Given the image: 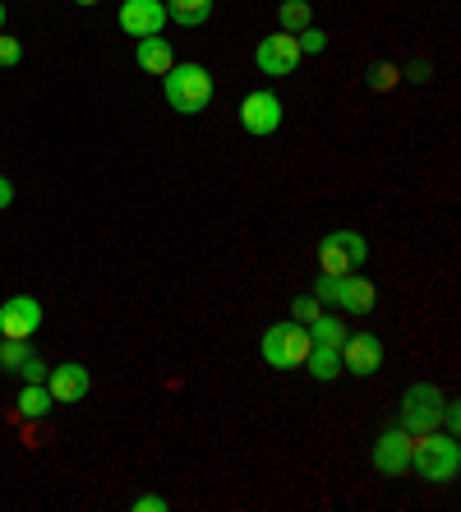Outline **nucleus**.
Segmentation results:
<instances>
[{
  "label": "nucleus",
  "instance_id": "f257e3e1",
  "mask_svg": "<svg viewBox=\"0 0 461 512\" xmlns=\"http://www.w3.org/2000/svg\"><path fill=\"white\" fill-rule=\"evenodd\" d=\"M411 466L415 476L429 480V485H452L461 471V448L457 434H438V429H425V434H411Z\"/></svg>",
  "mask_w": 461,
  "mask_h": 512
},
{
  "label": "nucleus",
  "instance_id": "f03ea898",
  "mask_svg": "<svg viewBox=\"0 0 461 512\" xmlns=\"http://www.w3.org/2000/svg\"><path fill=\"white\" fill-rule=\"evenodd\" d=\"M162 93L171 102V111L180 116H199L208 102H213V74L194 65V60H176L171 70L162 74Z\"/></svg>",
  "mask_w": 461,
  "mask_h": 512
},
{
  "label": "nucleus",
  "instance_id": "7ed1b4c3",
  "mask_svg": "<svg viewBox=\"0 0 461 512\" xmlns=\"http://www.w3.org/2000/svg\"><path fill=\"white\" fill-rule=\"evenodd\" d=\"M314 296H319V305H337V310H346V314H369L374 305H379L374 282H369V277H360V273H346V277L319 273Z\"/></svg>",
  "mask_w": 461,
  "mask_h": 512
},
{
  "label": "nucleus",
  "instance_id": "20e7f679",
  "mask_svg": "<svg viewBox=\"0 0 461 512\" xmlns=\"http://www.w3.org/2000/svg\"><path fill=\"white\" fill-rule=\"evenodd\" d=\"M309 328L296 319H286V323H272L268 333H263V360H268V370H296V365H305L309 356Z\"/></svg>",
  "mask_w": 461,
  "mask_h": 512
},
{
  "label": "nucleus",
  "instance_id": "39448f33",
  "mask_svg": "<svg viewBox=\"0 0 461 512\" xmlns=\"http://www.w3.org/2000/svg\"><path fill=\"white\" fill-rule=\"evenodd\" d=\"M369 259V240L360 231H328L319 240V273L328 277H346V273H360Z\"/></svg>",
  "mask_w": 461,
  "mask_h": 512
},
{
  "label": "nucleus",
  "instance_id": "423d86ee",
  "mask_svg": "<svg viewBox=\"0 0 461 512\" xmlns=\"http://www.w3.org/2000/svg\"><path fill=\"white\" fill-rule=\"evenodd\" d=\"M438 416H443V393L434 383H411L402 393V411H397V425L406 434H425V429H438Z\"/></svg>",
  "mask_w": 461,
  "mask_h": 512
},
{
  "label": "nucleus",
  "instance_id": "0eeeda50",
  "mask_svg": "<svg viewBox=\"0 0 461 512\" xmlns=\"http://www.w3.org/2000/svg\"><path fill=\"white\" fill-rule=\"evenodd\" d=\"M254 65H259V74H268V79H286V74H296V65H300L296 33L259 37V47H254Z\"/></svg>",
  "mask_w": 461,
  "mask_h": 512
},
{
  "label": "nucleus",
  "instance_id": "6e6552de",
  "mask_svg": "<svg viewBox=\"0 0 461 512\" xmlns=\"http://www.w3.org/2000/svg\"><path fill=\"white\" fill-rule=\"evenodd\" d=\"M282 116H286V107L272 88H259V93H249L245 102H240V125H245L254 139H268V134L282 130Z\"/></svg>",
  "mask_w": 461,
  "mask_h": 512
},
{
  "label": "nucleus",
  "instance_id": "1a4fd4ad",
  "mask_svg": "<svg viewBox=\"0 0 461 512\" xmlns=\"http://www.w3.org/2000/svg\"><path fill=\"white\" fill-rule=\"evenodd\" d=\"M337 351H342V374L369 379V374L383 370V342L374 333H346V342Z\"/></svg>",
  "mask_w": 461,
  "mask_h": 512
},
{
  "label": "nucleus",
  "instance_id": "9d476101",
  "mask_svg": "<svg viewBox=\"0 0 461 512\" xmlns=\"http://www.w3.org/2000/svg\"><path fill=\"white\" fill-rule=\"evenodd\" d=\"M116 19L130 37H157L166 28V0H120Z\"/></svg>",
  "mask_w": 461,
  "mask_h": 512
},
{
  "label": "nucleus",
  "instance_id": "9b49d317",
  "mask_svg": "<svg viewBox=\"0 0 461 512\" xmlns=\"http://www.w3.org/2000/svg\"><path fill=\"white\" fill-rule=\"evenodd\" d=\"M37 328H42V305H37L33 296H10L5 305H0V337H19V342H28Z\"/></svg>",
  "mask_w": 461,
  "mask_h": 512
},
{
  "label": "nucleus",
  "instance_id": "f8f14e48",
  "mask_svg": "<svg viewBox=\"0 0 461 512\" xmlns=\"http://www.w3.org/2000/svg\"><path fill=\"white\" fill-rule=\"evenodd\" d=\"M88 388H93V374H88V365H79V360H65V365H56V370H47V393L56 397V406L65 402H83L88 397Z\"/></svg>",
  "mask_w": 461,
  "mask_h": 512
},
{
  "label": "nucleus",
  "instance_id": "ddd939ff",
  "mask_svg": "<svg viewBox=\"0 0 461 512\" xmlns=\"http://www.w3.org/2000/svg\"><path fill=\"white\" fill-rule=\"evenodd\" d=\"M374 466H379L383 476H402L406 466H411V434L402 425H392L379 434L374 443Z\"/></svg>",
  "mask_w": 461,
  "mask_h": 512
},
{
  "label": "nucleus",
  "instance_id": "4468645a",
  "mask_svg": "<svg viewBox=\"0 0 461 512\" xmlns=\"http://www.w3.org/2000/svg\"><path fill=\"white\" fill-rule=\"evenodd\" d=\"M134 60H139L143 74H166L171 65H176V51H171V42H166L162 33L157 37H134Z\"/></svg>",
  "mask_w": 461,
  "mask_h": 512
},
{
  "label": "nucleus",
  "instance_id": "2eb2a0df",
  "mask_svg": "<svg viewBox=\"0 0 461 512\" xmlns=\"http://www.w3.org/2000/svg\"><path fill=\"white\" fill-rule=\"evenodd\" d=\"M213 19V0H166V24L199 28Z\"/></svg>",
  "mask_w": 461,
  "mask_h": 512
},
{
  "label": "nucleus",
  "instance_id": "dca6fc26",
  "mask_svg": "<svg viewBox=\"0 0 461 512\" xmlns=\"http://www.w3.org/2000/svg\"><path fill=\"white\" fill-rule=\"evenodd\" d=\"M305 370L314 374L319 383H332V379H342V351L337 346H309V356H305Z\"/></svg>",
  "mask_w": 461,
  "mask_h": 512
},
{
  "label": "nucleus",
  "instance_id": "f3484780",
  "mask_svg": "<svg viewBox=\"0 0 461 512\" xmlns=\"http://www.w3.org/2000/svg\"><path fill=\"white\" fill-rule=\"evenodd\" d=\"M19 416L24 420H42L51 411V406H56V397L47 393V383H24V393H19Z\"/></svg>",
  "mask_w": 461,
  "mask_h": 512
},
{
  "label": "nucleus",
  "instance_id": "a211bd4d",
  "mask_svg": "<svg viewBox=\"0 0 461 512\" xmlns=\"http://www.w3.org/2000/svg\"><path fill=\"white\" fill-rule=\"evenodd\" d=\"M277 24H282V33H300V28L314 24V5L309 0H282L277 5Z\"/></svg>",
  "mask_w": 461,
  "mask_h": 512
},
{
  "label": "nucleus",
  "instance_id": "6ab92c4d",
  "mask_svg": "<svg viewBox=\"0 0 461 512\" xmlns=\"http://www.w3.org/2000/svg\"><path fill=\"white\" fill-rule=\"evenodd\" d=\"M305 328H309V342H319V346H342L346 342V323L337 319V314H323L319 310V319L305 323Z\"/></svg>",
  "mask_w": 461,
  "mask_h": 512
},
{
  "label": "nucleus",
  "instance_id": "aec40b11",
  "mask_svg": "<svg viewBox=\"0 0 461 512\" xmlns=\"http://www.w3.org/2000/svg\"><path fill=\"white\" fill-rule=\"evenodd\" d=\"M28 356H33L28 342H19V337H0V365H5L10 374H19V365H24Z\"/></svg>",
  "mask_w": 461,
  "mask_h": 512
},
{
  "label": "nucleus",
  "instance_id": "412c9836",
  "mask_svg": "<svg viewBox=\"0 0 461 512\" xmlns=\"http://www.w3.org/2000/svg\"><path fill=\"white\" fill-rule=\"evenodd\" d=\"M296 42H300V56H319V51L328 47V33L309 24V28H300V33H296Z\"/></svg>",
  "mask_w": 461,
  "mask_h": 512
},
{
  "label": "nucleus",
  "instance_id": "4be33fe9",
  "mask_svg": "<svg viewBox=\"0 0 461 512\" xmlns=\"http://www.w3.org/2000/svg\"><path fill=\"white\" fill-rule=\"evenodd\" d=\"M397 79H402V70H397V65H374V70H369V88H374V93L397 88Z\"/></svg>",
  "mask_w": 461,
  "mask_h": 512
},
{
  "label": "nucleus",
  "instance_id": "5701e85b",
  "mask_svg": "<svg viewBox=\"0 0 461 512\" xmlns=\"http://www.w3.org/2000/svg\"><path fill=\"white\" fill-rule=\"evenodd\" d=\"M319 310H323L319 296H296V305H291V319H296V323H314V319H319Z\"/></svg>",
  "mask_w": 461,
  "mask_h": 512
},
{
  "label": "nucleus",
  "instance_id": "b1692460",
  "mask_svg": "<svg viewBox=\"0 0 461 512\" xmlns=\"http://www.w3.org/2000/svg\"><path fill=\"white\" fill-rule=\"evenodd\" d=\"M19 60H24V47H19V37H0V65H5V70H14Z\"/></svg>",
  "mask_w": 461,
  "mask_h": 512
},
{
  "label": "nucleus",
  "instance_id": "393cba45",
  "mask_svg": "<svg viewBox=\"0 0 461 512\" xmlns=\"http://www.w3.org/2000/svg\"><path fill=\"white\" fill-rule=\"evenodd\" d=\"M19 379H24V383H42V379H47V365H42L37 356H28L24 365H19Z\"/></svg>",
  "mask_w": 461,
  "mask_h": 512
},
{
  "label": "nucleus",
  "instance_id": "a878e982",
  "mask_svg": "<svg viewBox=\"0 0 461 512\" xmlns=\"http://www.w3.org/2000/svg\"><path fill=\"white\" fill-rule=\"evenodd\" d=\"M130 508H134V512H166V508H171V503H166L162 494H139V499H134Z\"/></svg>",
  "mask_w": 461,
  "mask_h": 512
},
{
  "label": "nucleus",
  "instance_id": "bb28decb",
  "mask_svg": "<svg viewBox=\"0 0 461 512\" xmlns=\"http://www.w3.org/2000/svg\"><path fill=\"white\" fill-rule=\"evenodd\" d=\"M443 429H448V434H457V425H461V411H457V402H443Z\"/></svg>",
  "mask_w": 461,
  "mask_h": 512
},
{
  "label": "nucleus",
  "instance_id": "cd10ccee",
  "mask_svg": "<svg viewBox=\"0 0 461 512\" xmlns=\"http://www.w3.org/2000/svg\"><path fill=\"white\" fill-rule=\"evenodd\" d=\"M406 79H411V84H425V79H429V60H415L411 70H406Z\"/></svg>",
  "mask_w": 461,
  "mask_h": 512
},
{
  "label": "nucleus",
  "instance_id": "c85d7f7f",
  "mask_svg": "<svg viewBox=\"0 0 461 512\" xmlns=\"http://www.w3.org/2000/svg\"><path fill=\"white\" fill-rule=\"evenodd\" d=\"M14 203V185H10V176H0V208H10Z\"/></svg>",
  "mask_w": 461,
  "mask_h": 512
},
{
  "label": "nucleus",
  "instance_id": "c756f323",
  "mask_svg": "<svg viewBox=\"0 0 461 512\" xmlns=\"http://www.w3.org/2000/svg\"><path fill=\"white\" fill-rule=\"evenodd\" d=\"M0 28H5V0H0Z\"/></svg>",
  "mask_w": 461,
  "mask_h": 512
},
{
  "label": "nucleus",
  "instance_id": "7c9ffc66",
  "mask_svg": "<svg viewBox=\"0 0 461 512\" xmlns=\"http://www.w3.org/2000/svg\"><path fill=\"white\" fill-rule=\"evenodd\" d=\"M74 5H97V0H74Z\"/></svg>",
  "mask_w": 461,
  "mask_h": 512
}]
</instances>
